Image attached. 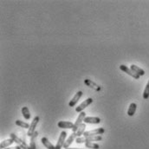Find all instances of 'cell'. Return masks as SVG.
Instances as JSON below:
<instances>
[{
    "label": "cell",
    "mask_w": 149,
    "mask_h": 149,
    "mask_svg": "<svg viewBox=\"0 0 149 149\" xmlns=\"http://www.w3.org/2000/svg\"><path fill=\"white\" fill-rule=\"evenodd\" d=\"M5 149H22L19 146H17V147H13V148H7Z\"/></svg>",
    "instance_id": "obj_25"
},
{
    "label": "cell",
    "mask_w": 149,
    "mask_h": 149,
    "mask_svg": "<svg viewBox=\"0 0 149 149\" xmlns=\"http://www.w3.org/2000/svg\"><path fill=\"white\" fill-rule=\"evenodd\" d=\"M67 137V132L66 131H63L59 136V139L56 142V145L55 147V149H62V148H63V145L65 143V139Z\"/></svg>",
    "instance_id": "obj_5"
},
{
    "label": "cell",
    "mask_w": 149,
    "mask_h": 149,
    "mask_svg": "<svg viewBox=\"0 0 149 149\" xmlns=\"http://www.w3.org/2000/svg\"><path fill=\"white\" fill-rule=\"evenodd\" d=\"M101 122V119L99 117H86L84 119V123L86 124H99Z\"/></svg>",
    "instance_id": "obj_10"
},
{
    "label": "cell",
    "mask_w": 149,
    "mask_h": 149,
    "mask_svg": "<svg viewBox=\"0 0 149 149\" xmlns=\"http://www.w3.org/2000/svg\"><path fill=\"white\" fill-rule=\"evenodd\" d=\"M131 70H132L134 72H135L137 74H139L140 76L145 74V71H144L142 69H141L140 67H138V66H136V65H134V64H132V65H131Z\"/></svg>",
    "instance_id": "obj_16"
},
{
    "label": "cell",
    "mask_w": 149,
    "mask_h": 149,
    "mask_svg": "<svg viewBox=\"0 0 149 149\" xmlns=\"http://www.w3.org/2000/svg\"><path fill=\"white\" fill-rule=\"evenodd\" d=\"M102 140V137L101 135L97 136H91V137H86L87 142H93V141H100Z\"/></svg>",
    "instance_id": "obj_20"
},
{
    "label": "cell",
    "mask_w": 149,
    "mask_h": 149,
    "mask_svg": "<svg viewBox=\"0 0 149 149\" xmlns=\"http://www.w3.org/2000/svg\"><path fill=\"white\" fill-rule=\"evenodd\" d=\"M10 138L21 148L22 149H31V148L26 144V142L25 141H24L22 139H20L18 136H17V134H10Z\"/></svg>",
    "instance_id": "obj_1"
},
{
    "label": "cell",
    "mask_w": 149,
    "mask_h": 149,
    "mask_svg": "<svg viewBox=\"0 0 149 149\" xmlns=\"http://www.w3.org/2000/svg\"><path fill=\"white\" fill-rule=\"evenodd\" d=\"M77 138V134H76V133H72L71 134H70V136L68 138V140L65 141V143H64V145H63V148H70V146L72 144V142L74 141V140Z\"/></svg>",
    "instance_id": "obj_11"
},
{
    "label": "cell",
    "mask_w": 149,
    "mask_h": 149,
    "mask_svg": "<svg viewBox=\"0 0 149 149\" xmlns=\"http://www.w3.org/2000/svg\"><path fill=\"white\" fill-rule=\"evenodd\" d=\"M75 142L78 143V144H81V143H86L87 141H86V137H77L75 139Z\"/></svg>",
    "instance_id": "obj_24"
},
{
    "label": "cell",
    "mask_w": 149,
    "mask_h": 149,
    "mask_svg": "<svg viewBox=\"0 0 149 149\" xmlns=\"http://www.w3.org/2000/svg\"><path fill=\"white\" fill-rule=\"evenodd\" d=\"M74 124L73 122H71V121H65V120H60L58 123H57V127H59V128H64V129H68V128H71V129H73V127H74Z\"/></svg>",
    "instance_id": "obj_8"
},
{
    "label": "cell",
    "mask_w": 149,
    "mask_h": 149,
    "mask_svg": "<svg viewBox=\"0 0 149 149\" xmlns=\"http://www.w3.org/2000/svg\"><path fill=\"white\" fill-rule=\"evenodd\" d=\"M82 95H83V93H82V91H78L75 95H74V97L70 100V102H69V106L71 108V107H74L75 106V104L78 102V101L80 100V98L82 96Z\"/></svg>",
    "instance_id": "obj_9"
},
{
    "label": "cell",
    "mask_w": 149,
    "mask_h": 149,
    "mask_svg": "<svg viewBox=\"0 0 149 149\" xmlns=\"http://www.w3.org/2000/svg\"><path fill=\"white\" fill-rule=\"evenodd\" d=\"M92 102H93V99H92V98H88V99H86L83 102H81L78 107L75 108V111L77 112V113L82 112L87 107H88V106H89Z\"/></svg>",
    "instance_id": "obj_6"
},
{
    "label": "cell",
    "mask_w": 149,
    "mask_h": 149,
    "mask_svg": "<svg viewBox=\"0 0 149 149\" xmlns=\"http://www.w3.org/2000/svg\"><path fill=\"white\" fill-rule=\"evenodd\" d=\"M39 120H40V117L39 116H36L33 119L32 122L31 123V126H30V128L28 130V133H27V134H28L29 137H31L33 135V134L36 132V127H37V125L38 124Z\"/></svg>",
    "instance_id": "obj_4"
},
{
    "label": "cell",
    "mask_w": 149,
    "mask_h": 149,
    "mask_svg": "<svg viewBox=\"0 0 149 149\" xmlns=\"http://www.w3.org/2000/svg\"><path fill=\"white\" fill-rule=\"evenodd\" d=\"M22 113L24 117L25 120H30L31 119V113L27 107H23L22 108Z\"/></svg>",
    "instance_id": "obj_19"
},
{
    "label": "cell",
    "mask_w": 149,
    "mask_h": 149,
    "mask_svg": "<svg viewBox=\"0 0 149 149\" xmlns=\"http://www.w3.org/2000/svg\"><path fill=\"white\" fill-rule=\"evenodd\" d=\"M84 83L88 86V87H89V88H94L95 90H100V87L95 83V82H94L93 81H91V80H89V79H86L85 81H84Z\"/></svg>",
    "instance_id": "obj_12"
},
{
    "label": "cell",
    "mask_w": 149,
    "mask_h": 149,
    "mask_svg": "<svg viewBox=\"0 0 149 149\" xmlns=\"http://www.w3.org/2000/svg\"><path fill=\"white\" fill-rule=\"evenodd\" d=\"M85 146L86 148H92V149H99L100 148V146L95 143V142H86L85 143Z\"/></svg>",
    "instance_id": "obj_22"
},
{
    "label": "cell",
    "mask_w": 149,
    "mask_h": 149,
    "mask_svg": "<svg viewBox=\"0 0 149 149\" xmlns=\"http://www.w3.org/2000/svg\"><path fill=\"white\" fill-rule=\"evenodd\" d=\"M16 125L18 126V127H24V128H28V129L30 128V126H31V125H29V123L22 121L20 120H16Z\"/></svg>",
    "instance_id": "obj_21"
},
{
    "label": "cell",
    "mask_w": 149,
    "mask_h": 149,
    "mask_svg": "<svg viewBox=\"0 0 149 149\" xmlns=\"http://www.w3.org/2000/svg\"><path fill=\"white\" fill-rule=\"evenodd\" d=\"M14 142H15V141H14L11 138H10V139H8V140H4V141H3L0 143V148L1 149L7 148L9 146L12 145Z\"/></svg>",
    "instance_id": "obj_14"
},
{
    "label": "cell",
    "mask_w": 149,
    "mask_h": 149,
    "mask_svg": "<svg viewBox=\"0 0 149 149\" xmlns=\"http://www.w3.org/2000/svg\"><path fill=\"white\" fill-rule=\"evenodd\" d=\"M41 142L42 143V145H43L47 149H55L54 145H53L51 142H49V141L46 137H42V138L41 139Z\"/></svg>",
    "instance_id": "obj_13"
},
{
    "label": "cell",
    "mask_w": 149,
    "mask_h": 149,
    "mask_svg": "<svg viewBox=\"0 0 149 149\" xmlns=\"http://www.w3.org/2000/svg\"><path fill=\"white\" fill-rule=\"evenodd\" d=\"M85 129H86V123H82L79 126L77 131L75 132L77 134V137H81V135H82L85 133Z\"/></svg>",
    "instance_id": "obj_17"
},
{
    "label": "cell",
    "mask_w": 149,
    "mask_h": 149,
    "mask_svg": "<svg viewBox=\"0 0 149 149\" xmlns=\"http://www.w3.org/2000/svg\"><path fill=\"white\" fill-rule=\"evenodd\" d=\"M66 149H81V148H66Z\"/></svg>",
    "instance_id": "obj_26"
},
{
    "label": "cell",
    "mask_w": 149,
    "mask_h": 149,
    "mask_svg": "<svg viewBox=\"0 0 149 149\" xmlns=\"http://www.w3.org/2000/svg\"><path fill=\"white\" fill-rule=\"evenodd\" d=\"M85 118H86V113H85L84 111L81 112V113H79V116L77 117V119H76L75 122H74V127H73V129H72L73 133H75V132L77 131V129H78L79 126H80L81 124H82V123H83V121H84V119H85Z\"/></svg>",
    "instance_id": "obj_3"
},
{
    "label": "cell",
    "mask_w": 149,
    "mask_h": 149,
    "mask_svg": "<svg viewBox=\"0 0 149 149\" xmlns=\"http://www.w3.org/2000/svg\"><path fill=\"white\" fill-rule=\"evenodd\" d=\"M37 135H38V133L36 131V132L33 134V135L31 137V144H30V148H31V149H37V146H36V141H35V140H36V138L37 137Z\"/></svg>",
    "instance_id": "obj_18"
},
{
    "label": "cell",
    "mask_w": 149,
    "mask_h": 149,
    "mask_svg": "<svg viewBox=\"0 0 149 149\" xmlns=\"http://www.w3.org/2000/svg\"><path fill=\"white\" fill-rule=\"evenodd\" d=\"M105 133V129L103 127H99L94 130H90V131H87L83 134L84 137H91V136H97L100 134H102Z\"/></svg>",
    "instance_id": "obj_2"
},
{
    "label": "cell",
    "mask_w": 149,
    "mask_h": 149,
    "mask_svg": "<svg viewBox=\"0 0 149 149\" xmlns=\"http://www.w3.org/2000/svg\"><path fill=\"white\" fill-rule=\"evenodd\" d=\"M143 98H144L145 100H148L149 98V81L148 82V84H147V86H146V88H145V89H144V92H143Z\"/></svg>",
    "instance_id": "obj_23"
},
{
    "label": "cell",
    "mask_w": 149,
    "mask_h": 149,
    "mask_svg": "<svg viewBox=\"0 0 149 149\" xmlns=\"http://www.w3.org/2000/svg\"><path fill=\"white\" fill-rule=\"evenodd\" d=\"M136 109H137L136 103L132 102V103L129 105V108H128V110H127V114H128V116H134V113H135V111H136Z\"/></svg>",
    "instance_id": "obj_15"
},
{
    "label": "cell",
    "mask_w": 149,
    "mask_h": 149,
    "mask_svg": "<svg viewBox=\"0 0 149 149\" xmlns=\"http://www.w3.org/2000/svg\"><path fill=\"white\" fill-rule=\"evenodd\" d=\"M120 70H122L123 72H125L126 74H129L130 76H132L133 78H134V79H140V75L139 74H137L135 72H134L131 69H128L126 65H120Z\"/></svg>",
    "instance_id": "obj_7"
}]
</instances>
